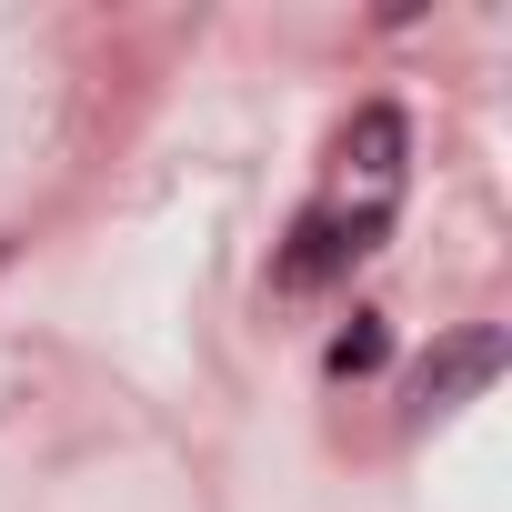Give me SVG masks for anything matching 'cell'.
I'll return each instance as SVG.
<instances>
[{
    "label": "cell",
    "mask_w": 512,
    "mask_h": 512,
    "mask_svg": "<svg viewBox=\"0 0 512 512\" xmlns=\"http://www.w3.org/2000/svg\"><path fill=\"white\" fill-rule=\"evenodd\" d=\"M502 372H512V332H502V322H462V332H442V342L412 362V382H402V422L462 412V402L492 392Z\"/></svg>",
    "instance_id": "2"
},
{
    "label": "cell",
    "mask_w": 512,
    "mask_h": 512,
    "mask_svg": "<svg viewBox=\"0 0 512 512\" xmlns=\"http://www.w3.org/2000/svg\"><path fill=\"white\" fill-rule=\"evenodd\" d=\"M0 262H11V231H0Z\"/></svg>",
    "instance_id": "5"
},
{
    "label": "cell",
    "mask_w": 512,
    "mask_h": 512,
    "mask_svg": "<svg viewBox=\"0 0 512 512\" xmlns=\"http://www.w3.org/2000/svg\"><path fill=\"white\" fill-rule=\"evenodd\" d=\"M402 171H412V121H402L392 101L352 111V131H342V191H352V201H392V211H402Z\"/></svg>",
    "instance_id": "3"
},
{
    "label": "cell",
    "mask_w": 512,
    "mask_h": 512,
    "mask_svg": "<svg viewBox=\"0 0 512 512\" xmlns=\"http://www.w3.org/2000/svg\"><path fill=\"white\" fill-rule=\"evenodd\" d=\"M382 241H392V201H352V191H322V201L292 221V241H282L272 282H282V292H322V282H342L352 262H372Z\"/></svg>",
    "instance_id": "1"
},
{
    "label": "cell",
    "mask_w": 512,
    "mask_h": 512,
    "mask_svg": "<svg viewBox=\"0 0 512 512\" xmlns=\"http://www.w3.org/2000/svg\"><path fill=\"white\" fill-rule=\"evenodd\" d=\"M382 362H392V322H382V312H352V322L332 332V352H322L332 382H362V372H382Z\"/></svg>",
    "instance_id": "4"
}]
</instances>
